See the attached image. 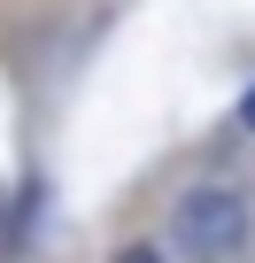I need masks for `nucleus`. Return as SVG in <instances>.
Segmentation results:
<instances>
[{
  "label": "nucleus",
  "instance_id": "1",
  "mask_svg": "<svg viewBox=\"0 0 255 263\" xmlns=\"http://www.w3.org/2000/svg\"><path fill=\"white\" fill-rule=\"evenodd\" d=\"M247 232H255V209H247L240 186H193L170 209V240H178L186 263H232L247 248Z\"/></svg>",
  "mask_w": 255,
  "mask_h": 263
},
{
  "label": "nucleus",
  "instance_id": "2",
  "mask_svg": "<svg viewBox=\"0 0 255 263\" xmlns=\"http://www.w3.org/2000/svg\"><path fill=\"white\" fill-rule=\"evenodd\" d=\"M116 263H163V248H155V240H124V248H116Z\"/></svg>",
  "mask_w": 255,
  "mask_h": 263
},
{
  "label": "nucleus",
  "instance_id": "3",
  "mask_svg": "<svg viewBox=\"0 0 255 263\" xmlns=\"http://www.w3.org/2000/svg\"><path fill=\"white\" fill-rule=\"evenodd\" d=\"M240 132H255V85L240 93Z\"/></svg>",
  "mask_w": 255,
  "mask_h": 263
}]
</instances>
